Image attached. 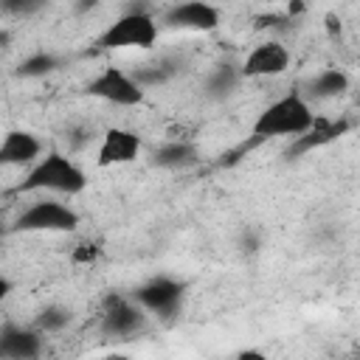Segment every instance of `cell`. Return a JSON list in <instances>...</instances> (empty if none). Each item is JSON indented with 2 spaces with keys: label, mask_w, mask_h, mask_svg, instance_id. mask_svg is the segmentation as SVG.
<instances>
[{
  "label": "cell",
  "mask_w": 360,
  "mask_h": 360,
  "mask_svg": "<svg viewBox=\"0 0 360 360\" xmlns=\"http://www.w3.org/2000/svg\"><path fill=\"white\" fill-rule=\"evenodd\" d=\"M87 188V174L84 169L62 149H48L42 152L20 180L17 191L34 194V191H51V194H65L76 197Z\"/></svg>",
  "instance_id": "6da1fadb"
},
{
  "label": "cell",
  "mask_w": 360,
  "mask_h": 360,
  "mask_svg": "<svg viewBox=\"0 0 360 360\" xmlns=\"http://www.w3.org/2000/svg\"><path fill=\"white\" fill-rule=\"evenodd\" d=\"M318 115L312 112V104L307 96H301L298 90H290L278 98H273L267 107H262V112L256 115L250 132L259 141L267 138H298L301 132H307L312 127Z\"/></svg>",
  "instance_id": "7a4b0ae2"
},
{
  "label": "cell",
  "mask_w": 360,
  "mask_h": 360,
  "mask_svg": "<svg viewBox=\"0 0 360 360\" xmlns=\"http://www.w3.org/2000/svg\"><path fill=\"white\" fill-rule=\"evenodd\" d=\"M158 37L160 25L149 11H127L101 31L98 45L104 51H149Z\"/></svg>",
  "instance_id": "3957f363"
},
{
  "label": "cell",
  "mask_w": 360,
  "mask_h": 360,
  "mask_svg": "<svg viewBox=\"0 0 360 360\" xmlns=\"http://www.w3.org/2000/svg\"><path fill=\"white\" fill-rule=\"evenodd\" d=\"M84 96L112 107H141L146 101V87L135 79L132 70L107 65L84 82Z\"/></svg>",
  "instance_id": "277c9868"
},
{
  "label": "cell",
  "mask_w": 360,
  "mask_h": 360,
  "mask_svg": "<svg viewBox=\"0 0 360 360\" xmlns=\"http://www.w3.org/2000/svg\"><path fill=\"white\" fill-rule=\"evenodd\" d=\"M82 217L76 208L59 200H37L17 214L8 231L14 233H73Z\"/></svg>",
  "instance_id": "5b68a950"
},
{
  "label": "cell",
  "mask_w": 360,
  "mask_h": 360,
  "mask_svg": "<svg viewBox=\"0 0 360 360\" xmlns=\"http://www.w3.org/2000/svg\"><path fill=\"white\" fill-rule=\"evenodd\" d=\"M183 298H186V284L172 276H152L132 290V301H138L143 312H152L158 318L177 315Z\"/></svg>",
  "instance_id": "8992f818"
},
{
  "label": "cell",
  "mask_w": 360,
  "mask_h": 360,
  "mask_svg": "<svg viewBox=\"0 0 360 360\" xmlns=\"http://www.w3.org/2000/svg\"><path fill=\"white\" fill-rule=\"evenodd\" d=\"M146 326V312L141 309L138 301H132V295H110L104 309H101V335L112 338V340H129L138 332H143Z\"/></svg>",
  "instance_id": "52a82bcc"
},
{
  "label": "cell",
  "mask_w": 360,
  "mask_h": 360,
  "mask_svg": "<svg viewBox=\"0 0 360 360\" xmlns=\"http://www.w3.org/2000/svg\"><path fill=\"white\" fill-rule=\"evenodd\" d=\"M222 22V11L208 0H180L163 11V25L174 31L211 34Z\"/></svg>",
  "instance_id": "ba28073f"
},
{
  "label": "cell",
  "mask_w": 360,
  "mask_h": 360,
  "mask_svg": "<svg viewBox=\"0 0 360 360\" xmlns=\"http://www.w3.org/2000/svg\"><path fill=\"white\" fill-rule=\"evenodd\" d=\"M290 59L292 56H290L284 42L264 39L248 51V56L239 65V73H242V79H273V76L287 73Z\"/></svg>",
  "instance_id": "9c48e42d"
},
{
  "label": "cell",
  "mask_w": 360,
  "mask_h": 360,
  "mask_svg": "<svg viewBox=\"0 0 360 360\" xmlns=\"http://www.w3.org/2000/svg\"><path fill=\"white\" fill-rule=\"evenodd\" d=\"M141 149H143V141L135 129L110 127L101 135L96 163L98 166H124V163H132L135 158H141Z\"/></svg>",
  "instance_id": "30bf717a"
},
{
  "label": "cell",
  "mask_w": 360,
  "mask_h": 360,
  "mask_svg": "<svg viewBox=\"0 0 360 360\" xmlns=\"http://www.w3.org/2000/svg\"><path fill=\"white\" fill-rule=\"evenodd\" d=\"M42 152H45V146L31 129L14 127V129L3 132V138H0V166H8V169L25 166L28 169Z\"/></svg>",
  "instance_id": "8fae6325"
},
{
  "label": "cell",
  "mask_w": 360,
  "mask_h": 360,
  "mask_svg": "<svg viewBox=\"0 0 360 360\" xmlns=\"http://www.w3.org/2000/svg\"><path fill=\"white\" fill-rule=\"evenodd\" d=\"M42 354V332L37 326L6 323L0 329V360H34Z\"/></svg>",
  "instance_id": "7c38bea8"
},
{
  "label": "cell",
  "mask_w": 360,
  "mask_h": 360,
  "mask_svg": "<svg viewBox=\"0 0 360 360\" xmlns=\"http://www.w3.org/2000/svg\"><path fill=\"white\" fill-rule=\"evenodd\" d=\"M343 132H349V121H329V118H315L312 127L307 132H301L298 138H292L287 155L290 158H298V155H307V152H315L326 143H332L335 138H340Z\"/></svg>",
  "instance_id": "4fadbf2b"
},
{
  "label": "cell",
  "mask_w": 360,
  "mask_h": 360,
  "mask_svg": "<svg viewBox=\"0 0 360 360\" xmlns=\"http://www.w3.org/2000/svg\"><path fill=\"white\" fill-rule=\"evenodd\" d=\"M152 163L166 172H186L200 163V149L191 141H166L152 149Z\"/></svg>",
  "instance_id": "5bb4252c"
},
{
  "label": "cell",
  "mask_w": 360,
  "mask_h": 360,
  "mask_svg": "<svg viewBox=\"0 0 360 360\" xmlns=\"http://www.w3.org/2000/svg\"><path fill=\"white\" fill-rule=\"evenodd\" d=\"M239 82H245L242 73H239V65L222 62V65H217V68L208 73V79H205V96H208L211 101H222V98L233 96V90L239 87Z\"/></svg>",
  "instance_id": "9a60e30c"
},
{
  "label": "cell",
  "mask_w": 360,
  "mask_h": 360,
  "mask_svg": "<svg viewBox=\"0 0 360 360\" xmlns=\"http://www.w3.org/2000/svg\"><path fill=\"white\" fill-rule=\"evenodd\" d=\"M349 73L340 68H326L318 76L309 79V96L318 101H329V98H340L349 90Z\"/></svg>",
  "instance_id": "2e32d148"
},
{
  "label": "cell",
  "mask_w": 360,
  "mask_h": 360,
  "mask_svg": "<svg viewBox=\"0 0 360 360\" xmlns=\"http://www.w3.org/2000/svg\"><path fill=\"white\" fill-rule=\"evenodd\" d=\"M59 65H62V59L56 53H51V51H34V53H28V56H22L17 62V70L14 73L20 79H42V76L59 70Z\"/></svg>",
  "instance_id": "e0dca14e"
},
{
  "label": "cell",
  "mask_w": 360,
  "mask_h": 360,
  "mask_svg": "<svg viewBox=\"0 0 360 360\" xmlns=\"http://www.w3.org/2000/svg\"><path fill=\"white\" fill-rule=\"evenodd\" d=\"M70 321H73L70 307H65V304H48V307H42V309H39V315H37V323H34V326L45 335V332H62Z\"/></svg>",
  "instance_id": "ac0fdd59"
},
{
  "label": "cell",
  "mask_w": 360,
  "mask_h": 360,
  "mask_svg": "<svg viewBox=\"0 0 360 360\" xmlns=\"http://www.w3.org/2000/svg\"><path fill=\"white\" fill-rule=\"evenodd\" d=\"M135 73V79L149 90V87H158V84H166L174 73H177V68H169V62L166 59H160V62H155V65H141L138 70H132Z\"/></svg>",
  "instance_id": "d6986e66"
},
{
  "label": "cell",
  "mask_w": 360,
  "mask_h": 360,
  "mask_svg": "<svg viewBox=\"0 0 360 360\" xmlns=\"http://www.w3.org/2000/svg\"><path fill=\"white\" fill-rule=\"evenodd\" d=\"M51 0H0V14L6 17H34L48 8Z\"/></svg>",
  "instance_id": "ffe728a7"
},
{
  "label": "cell",
  "mask_w": 360,
  "mask_h": 360,
  "mask_svg": "<svg viewBox=\"0 0 360 360\" xmlns=\"http://www.w3.org/2000/svg\"><path fill=\"white\" fill-rule=\"evenodd\" d=\"M96 256H98V248L93 242H82L73 250V262L76 264H90V262H96Z\"/></svg>",
  "instance_id": "44dd1931"
},
{
  "label": "cell",
  "mask_w": 360,
  "mask_h": 360,
  "mask_svg": "<svg viewBox=\"0 0 360 360\" xmlns=\"http://www.w3.org/2000/svg\"><path fill=\"white\" fill-rule=\"evenodd\" d=\"M11 287H14V284H11V278H8V276H6L3 270H0V304H3L6 298H8V292H11Z\"/></svg>",
  "instance_id": "7402d4cb"
},
{
  "label": "cell",
  "mask_w": 360,
  "mask_h": 360,
  "mask_svg": "<svg viewBox=\"0 0 360 360\" xmlns=\"http://www.w3.org/2000/svg\"><path fill=\"white\" fill-rule=\"evenodd\" d=\"M96 6H98V0H79L76 11H87V8H96Z\"/></svg>",
  "instance_id": "603a6c76"
},
{
  "label": "cell",
  "mask_w": 360,
  "mask_h": 360,
  "mask_svg": "<svg viewBox=\"0 0 360 360\" xmlns=\"http://www.w3.org/2000/svg\"><path fill=\"white\" fill-rule=\"evenodd\" d=\"M3 233H6V228H3V219H0V236H3Z\"/></svg>",
  "instance_id": "cb8c5ba5"
}]
</instances>
